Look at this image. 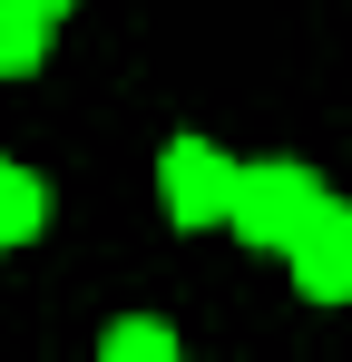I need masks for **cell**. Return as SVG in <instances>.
Here are the masks:
<instances>
[{
	"label": "cell",
	"instance_id": "cell-4",
	"mask_svg": "<svg viewBox=\"0 0 352 362\" xmlns=\"http://www.w3.org/2000/svg\"><path fill=\"white\" fill-rule=\"evenodd\" d=\"M40 226H49V177L20 167V157H0V255L10 245H40Z\"/></svg>",
	"mask_w": 352,
	"mask_h": 362
},
{
	"label": "cell",
	"instance_id": "cell-7",
	"mask_svg": "<svg viewBox=\"0 0 352 362\" xmlns=\"http://www.w3.org/2000/svg\"><path fill=\"white\" fill-rule=\"evenodd\" d=\"M40 10H49V20H69V10H78V0H40Z\"/></svg>",
	"mask_w": 352,
	"mask_h": 362
},
{
	"label": "cell",
	"instance_id": "cell-6",
	"mask_svg": "<svg viewBox=\"0 0 352 362\" xmlns=\"http://www.w3.org/2000/svg\"><path fill=\"white\" fill-rule=\"evenodd\" d=\"M186 343H176V323H157V313H117L108 333H98V362H176Z\"/></svg>",
	"mask_w": 352,
	"mask_h": 362
},
{
	"label": "cell",
	"instance_id": "cell-5",
	"mask_svg": "<svg viewBox=\"0 0 352 362\" xmlns=\"http://www.w3.org/2000/svg\"><path fill=\"white\" fill-rule=\"evenodd\" d=\"M49 10L40 0H0V78H40V59H49Z\"/></svg>",
	"mask_w": 352,
	"mask_h": 362
},
{
	"label": "cell",
	"instance_id": "cell-2",
	"mask_svg": "<svg viewBox=\"0 0 352 362\" xmlns=\"http://www.w3.org/2000/svg\"><path fill=\"white\" fill-rule=\"evenodd\" d=\"M323 196H333V186L313 177L303 157H264V167H245V186H235V226L225 235H245L254 255H284V245L323 216Z\"/></svg>",
	"mask_w": 352,
	"mask_h": 362
},
{
	"label": "cell",
	"instance_id": "cell-3",
	"mask_svg": "<svg viewBox=\"0 0 352 362\" xmlns=\"http://www.w3.org/2000/svg\"><path fill=\"white\" fill-rule=\"evenodd\" d=\"M284 274L303 303H352V206L343 196H323V216L284 245Z\"/></svg>",
	"mask_w": 352,
	"mask_h": 362
},
{
	"label": "cell",
	"instance_id": "cell-1",
	"mask_svg": "<svg viewBox=\"0 0 352 362\" xmlns=\"http://www.w3.org/2000/svg\"><path fill=\"white\" fill-rule=\"evenodd\" d=\"M235 186H245V167H235L216 137H167V157H157V206H167L176 235H216V226H235Z\"/></svg>",
	"mask_w": 352,
	"mask_h": 362
}]
</instances>
